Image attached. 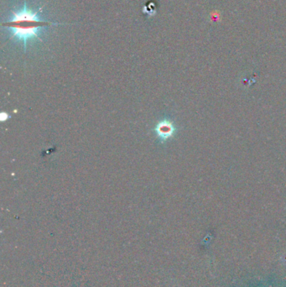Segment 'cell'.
I'll return each instance as SVG.
<instances>
[{
  "mask_svg": "<svg viewBox=\"0 0 286 287\" xmlns=\"http://www.w3.org/2000/svg\"><path fill=\"white\" fill-rule=\"evenodd\" d=\"M39 10H31L24 3V6L19 10L13 11L12 17L8 21L2 24V26L7 27L11 29L12 35L9 39L15 38L18 40H21L24 44V51L27 50V44L29 40L38 39L41 40L39 32L40 29L45 27L63 24L60 22L46 21L39 17Z\"/></svg>",
  "mask_w": 286,
  "mask_h": 287,
  "instance_id": "obj_1",
  "label": "cell"
},
{
  "mask_svg": "<svg viewBox=\"0 0 286 287\" xmlns=\"http://www.w3.org/2000/svg\"><path fill=\"white\" fill-rule=\"evenodd\" d=\"M154 131L156 134L157 138L160 141H165L172 136L175 132V127L171 122L164 119L157 124Z\"/></svg>",
  "mask_w": 286,
  "mask_h": 287,
  "instance_id": "obj_2",
  "label": "cell"
}]
</instances>
